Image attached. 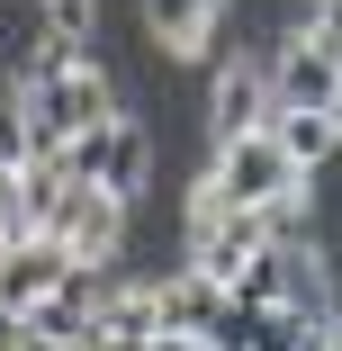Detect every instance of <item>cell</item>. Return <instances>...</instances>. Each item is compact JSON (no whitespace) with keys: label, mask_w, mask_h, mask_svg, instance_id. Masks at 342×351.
Wrapping results in <instances>:
<instances>
[{"label":"cell","mask_w":342,"mask_h":351,"mask_svg":"<svg viewBox=\"0 0 342 351\" xmlns=\"http://www.w3.org/2000/svg\"><path fill=\"white\" fill-rule=\"evenodd\" d=\"M306 189H315V171H306L270 126H252V135H225V145L198 162L180 217H189V226H217V217H243V207H270L280 234H306Z\"/></svg>","instance_id":"6da1fadb"},{"label":"cell","mask_w":342,"mask_h":351,"mask_svg":"<svg viewBox=\"0 0 342 351\" xmlns=\"http://www.w3.org/2000/svg\"><path fill=\"white\" fill-rule=\"evenodd\" d=\"M73 162H82V180H99L117 198H145L154 189V126L126 117V108H108L90 135H73Z\"/></svg>","instance_id":"7a4b0ae2"},{"label":"cell","mask_w":342,"mask_h":351,"mask_svg":"<svg viewBox=\"0 0 342 351\" xmlns=\"http://www.w3.org/2000/svg\"><path fill=\"white\" fill-rule=\"evenodd\" d=\"M126 207H135V198H117V189H99V180H73L45 226L63 234V252H73L82 270H117V261H126Z\"/></svg>","instance_id":"3957f363"},{"label":"cell","mask_w":342,"mask_h":351,"mask_svg":"<svg viewBox=\"0 0 342 351\" xmlns=\"http://www.w3.org/2000/svg\"><path fill=\"white\" fill-rule=\"evenodd\" d=\"M10 82H19V73H10ZM19 90H27V108H36V135H45V145H73V135H90V126L117 108V90H108L99 63L54 73V82H19Z\"/></svg>","instance_id":"277c9868"},{"label":"cell","mask_w":342,"mask_h":351,"mask_svg":"<svg viewBox=\"0 0 342 351\" xmlns=\"http://www.w3.org/2000/svg\"><path fill=\"white\" fill-rule=\"evenodd\" d=\"M198 117H208V145L270 126V73H261L252 54H225L217 73H208V90H198Z\"/></svg>","instance_id":"5b68a950"},{"label":"cell","mask_w":342,"mask_h":351,"mask_svg":"<svg viewBox=\"0 0 342 351\" xmlns=\"http://www.w3.org/2000/svg\"><path fill=\"white\" fill-rule=\"evenodd\" d=\"M63 279H82V261L63 252V234H54V226H27V234H10V252H0V298H10L19 315H27L36 298H54Z\"/></svg>","instance_id":"8992f818"},{"label":"cell","mask_w":342,"mask_h":351,"mask_svg":"<svg viewBox=\"0 0 342 351\" xmlns=\"http://www.w3.org/2000/svg\"><path fill=\"white\" fill-rule=\"evenodd\" d=\"M270 108H342V54H324L306 27L270 54Z\"/></svg>","instance_id":"52a82bcc"},{"label":"cell","mask_w":342,"mask_h":351,"mask_svg":"<svg viewBox=\"0 0 342 351\" xmlns=\"http://www.w3.org/2000/svg\"><path fill=\"white\" fill-rule=\"evenodd\" d=\"M280 243V226H270V207H243V217H217V226H189V270H208V279H234Z\"/></svg>","instance_id":"ba28073f"},{"label":"cell","mask_w":342,"mask_h":351,"mask_svg":"<svg viewBox=\"0 0 342 351\" xmlns=\"http://www.w3.org/2000/svg\"><path fill=\"white\" fill-rule=\"evenodd\" d=\"M162 289V333H234L243 342V315H234V289L225 279H208V270H171V279H154Z\"/></svg>","instance_id":"9c48e42d"},{"label":"cell","mask_w":342,"mask_h":351,"mask_svg":"<svg viewBox=\"0 0 342 351\" xmlns=\"http://www.w3.org/2000/svg\"><path fill=\"white\" fill-rule=\"evenodd\" d=\"M217 19H225V0H145V27L171 63H198L217 45Z\"/></svg>","instance_id":"30bf717a"},{"label":"cell","mask_w":342,"mask_h":351,"mask_svg":"<svg viewBox=\"0 0 342 351\" xmlns=\"http://www.w3.org/2000/svg\"><path fill=\"white\" fill-rule=\"evenodd\" d=\"M270 135H280L306 171L342 162V108H270Z\"/></svg>","instance_id":"8fae6325"},{"label":"cell","mask_w":342,"mask_h":351,"mask_svg":"<svg viewBox=\"0 0 342 351\" xmlns=\"http://www.w3.org/2000/svg\"><path fill=\"white\" fill-rule=\"evenodd\" d=\"M82 63H90V36H63L54 19H36V36L19 54V82H54V73H82Z\"/></svg>","instance_id":"7c38bea8"},{"label":"cell","mask_w":342,"mask_h":351,"mask_svg":"<svg viewBox=\"0 0 342 351\" xmlns=\"http://www.w3.org/2000/svg\"><path fill=\"white\" fill-rule=\"evenodd\" d=\"M27 154H36V108L19 82H0V171H19Z\"/></svg>","instance_id":"4fadbf2b"},{"label":"cell","mask_w":342,"mask_h":351,"mask_svg":"<svg viewBox=\"0 0 342 351\" xmlns=\"http://www.w3.org/2000/svg\"><path fill=\"white\" fill-rule=\"evenodd\" d=\"M36 19H54L63 36H90L99 27V0H36Z\"/></svg>","instance_id":"5bb4252c"},{"label":"cell","mask_w":342,"mask_h":351,"mask_svg":"<svg viewBox=\"0 0 342 351\" xmlns=\"http://www.w3.org/2000/svg\"><path fill=\"white\" fill-rule=\"evenodd\" d=\"M306 36L324 54H342V0H306Z\"/></svg>","instance_id":"9a60e30c"},{"label":"cell","mask_w":342,"mask_h":351,"mask_svg":"<svg viewBox=\"0 0 342 351\" xmlns=\"http://www.w3.org/2000/svg\"><path fill=\"white\" fill-rule=\"evenodd\" d=\"M154 351H243V342H234V333H162Z\"/></svg>","instance_id":"2e32d148"},{"label":"cell","mask_w":342,"mask_h":351,"mask_svg":"<svg viewBox=\"0 0 342 351\" xmlns=\"http://www.w3.org/2000/svg\"><path fill=\"white\" fill-rule=\"evenodd\" d=\"M0 234H27V207H19V180L0 171Z\"/></svg>","instance_id":"e0dca14e"},{"label":"cell","mask_w":342,"mask_h":351,"mask_svg":"<svg viewBox=\"0 0 342 351\" xmlns=\"http://www.w3.org/2000/svg\"><path fill=\"white\" fill-rule=\"evenodd\" d=\"M0 351H27V315H19L10 298H0Z\"/></svg>","instance_id":"ac0fdd59"},{"label":"cell","mask_w":342,"mask_h":351,"mask_svg":"<svg viewBox=\"0 0 342 351\" xmlns=\"http://www.w3.org/2000/svg\"><path fill=\"white\" fill-rule=\"evenodd\" d=\"M154 342H162V333H117V324H108V333H99L90 351H154Z\"/></svg>","instance_id":"d6986e66"},{"label":"cell","mask_w":342,"mask_h":351,"mask_svg":"<svg viewBox=\"0 0 342 351\" xmlns=\"http://www.w3.org/2000/svg\"><path fill=\"white\" fill-rule=\"evenodd\" d=\"M27 351H90V342H27Z\"/></svg>","instance_id":"ffe728a7"},{"label":"cell","mask_w":342,"mask_h":351,"mask_svg":"<svg viewBox=\"0 0 342 351\" xmlns=\"http://www.w3.org/2000/svg\"><path fill=\"white\" fill-rule=\"evenodd\" d=\"M333 324H342V270H333Z\"/></svg>","instance_id":"44dd1931"},{"label":"cell","mask_w":342,"mask_h":351,"mask_svg":"<svg viewBox=\"0 0 342 351\" xmlns=\"http://www.w3.org/2000/svg\"><path fill=\"white\" fill-rule=\"evenodd\" d=\"M0 252H10V234H0Z\"/></svg>","instance_id":"7402d4cb"}]
</instances>
